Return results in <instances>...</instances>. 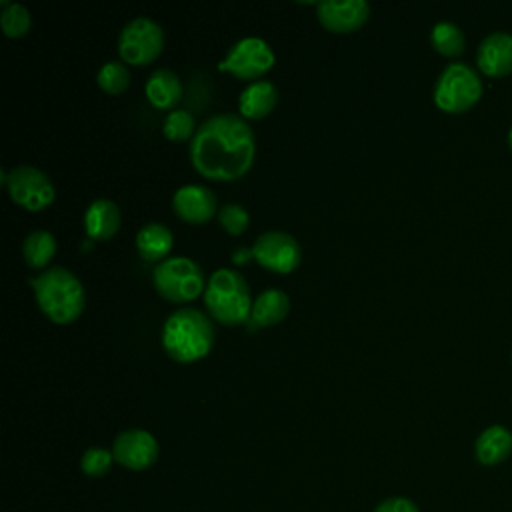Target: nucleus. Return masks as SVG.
Instances as JSON below:
<instances>
[{"label":"nucleus","instance_id":"1","mask_svg":"<svg viewBox=\"0 0 512 512\" xmlns=\"http://www.w3.org/2000/svg\"><path fill=\"white\" fill-rule=\"evenodd\" d=\"M256 138L250 124L232 112L204 120L190 142L194 170L210 180H238L254 164Z\"/></svg>","mask_w":512,"mask_h":512},{"label":"nucleus","instance_id":"2","mask_svg":"<svg viewBox=\"0 0 512 512\" xmlns=\"http://www.w3.org/2000/svg\"><path fill=\"white\" fill-rule=\"evenodd\" d=\"M214 344V324L198 308L174 310L162 326V348L176 362H196L204 358Z\"/></svg>","mask_w":512,"mask_h":512},{"label":"nucleus","instance_id":"3","mask_svg":"<svg viewBox=\"0 0 512 512\" xmlns=\"http://www.w3.org/2000/svg\"><path fill=\"white\" fill-rule=\"evenodd\" d=\"M30 284L40 310L54 324H70L82 314L86 294L80 278L72 270L52 266L32 278Z\"/></svg>","mask_w":512,"mask_h":512},{"label":"nucleus","instance_id":"4","mask_svg":"<svg viewBox=\"0 0 512 512\" xmlns=\"http://www.w3.org/2000/svg\"><path fill=\"white\" fill-rule=\"evenodd\" d=\"M252 294L246 278L230 268H218L210 274L204 288L208 314L224 326H238L250 318Z\"/></svg>","mask_w":512,"mask_h":512},{"label":"nucleus","instance_id":"5","mask_svg":"<svg viewBox=\"0 0 512 512\" xmlns=\"http://www.w3.org/2000/svg\"><path fill=\"white\" fill-rule=\"evenodd\" d=\"M152 282L164 300L176 304L194 300L206 288L204 270L188 256H168L158 262L152 272Z\"/></svg>","mask_w":512,"mask_h":512},{"label":"nucleus","instance_id":"6","mask_svg":"<svg viewBox=\"0 0 512 512\" xmlns=\"http://www.w3.org/2000/svg\"><path fill=\"white\" fill-rule=\"evenodd\" d=\"M482 96V80L466 62H450L436 78L434 104L448 114L472 108Z\"/></svg>","mask_w":512,"mask_h":512},{"label":"nucleus","instance_id":"7","mask_svg":"<svg viewBox=\"0 0 512 512\" xmlns=\"http://www.w3.org/2000/svg\"><path fill=\"white\" fill-rule=\"evenodd\" d=\"M164 48V30L150 16H136L124 24L118 36V52L126 64L154 62Z\"/></svg>","mask_w":512,"mask_h":512},{"label":"nucleus","instance_id":"8","mask_svg":"<svg viewBox=\"0 0 512 512\" xmlns=\"http://www.w3.org/2000/svg\"><path fill=\"white\" fill-rule=\"evenodd\" d=\"M2 184L6 186L10 198L30 212L44 210L56 196L50 176L30 164L14 166L8 172L2 170Z\"/></svg>","mask_w":512,"mask_h":512},{"label":"nucleus","instance_id":"9","mask_svg":"<svg viewBox=\"0 0 512 512\" xmlns=\"http://www.w3.org/2000/svg\"><path fill=\"white\" fill-rule=\"evenodd\" d=\"M276 62L274 50L270 44L258 36L240 38L226 58L218 64L220 70L234 74L240 80H258L264 76Z\"/></svg>","mask_w":512,"mask_h":512},{"label":"nucleus","instance_id":"10","mask_svg":"<svg viewBox=\"0 0 512 512\" xmlns=\"http://www.w3.org/2000/svg\"><path fill=\"white\" fill-rule=\"evenodd\" d=\"M250 256L270 272L288 274L300 266L302 248L292 234L268 230L256 238Z\"/></svg>","mask_w":512,"mask_h":512},{"label":"nucleus","instance_id":"11","mask_svg":"<svg viewBox=\"0 0 512 512\" xmlns=\"http://www.w3.org/2000/svg\"><path fill=\"white\" fill-rule=\"evenodd\" d=\"M114 460L130 470H144L158 458L156 438L142 428H128L120 432L112 446Z\"/></svg>","mask_w":512,"mask_h":512},{"label":"nucleus","instance_id":"12","mask_svg":"<svg viewBox=\"0 0 512 512\" xmlns=\"http://www.w3.org/2000/svg\"><path fill=\"white\" fill-rule=\"evenodd\" d=\"M318 22L336 34L358 30L370 16V4L364 0H322L316 2Z\"/></svg>","mask_w":512,"mask_h":512},{"label":"nucleus","instance_id":"13","mask_svg":"<svg viewBox=\"0 0 512 512\" xmlns=\"http://www.w3.org/2000/svg\"><path fill=\"white\" fill-rule=\"evenodd\" d=\"M172 210L188 224H204L216 214L218 202L208 186L186 184L174 192Z\"/></svg>","mask_w":512,"mask_h":512},{"label":"nucleus","instance_id":"14","mask_svg":"<svg viewBox=\"0 0 512 512\" xmlns=\"http://www.w3.org/2000/svg\"><path fill=\"white\" fill-rule=\"evenodd\" d=\"M478 68L492 78H500L512 72V34L504 30L490 32L482 38L476 50Z\"/></svg>","mask_w":512,"mask_h":512},{"label":"nucleus","instance_id":"15","mask_svg":"<svg viewBox=\"0 0 512 512\" xmlns=\"http://www.w3.org/2000/svg\"><path fill=\"white\" fill-rule=\"evenodd\" d=\"M120 222V208L110 198H96L84 212V230L90 240L112 238L118 232Z\"/></svg>","mask_w":512,"mask_h":512},{"label":"nucleus","instance_id":"16","mask_svg":"<svg viewBox=\"0 0 512 512\" xmlns=\"http://www.w3.org/2000/svg\"><path fill=\"white\" fill-rule=\"evenodd\" d=\"M276 102H278V88L270 80H254L238 96L240 116L260 120L274 110Z\"/></svg>","mask_w":512,"mask_h":512},{"label":"nucleus","instance_id":"17","mask_svg":"<svg viewBox=\"0 0 512 512\" xmlns=\"http://www.w3.org/2000/svg\"><path fill=\"white\" fill-rule=\"evenodd\" d=\"M512 452V432L500 424H492L480 432L474 444L476 460L484 466H496L504 462Z\"/></svg>","mask_w":512,"mask_h":512},{"label":"nucleus","instance_id":"18","mask_svg":"<svg viewBox=\"0 0 512 512\" xmlns=\"http://www.w3.org/2000/svg\"><path fill=\"white\" fill-rule=\"evenodd\" d=\"M144 92L154 108L174 110L176 102L182 98V82L174 70L158 68L148 76Z\"/></svg>","mask_w":512,"mask_h":512},{"label":"nucleus","instance_id":"19","mask_svg":"<svg viewBox=\"0 0 512 512\" xmlns=\"http://www.w3.org/2000/svg\"><path fill=\"white\" fill-rule=\"evenodd\" d=\"M290 312V298L280 288H266L262 290L250 310V322L252 326H274L282 322Z\"/></svg>","mask_w":512,"mask_h":512},{"label":"nucleus","instance_id":"20","mask_svg":"<svg viewBox=\"0 0 512 512\" xmlns=\"http://www.w3.org/2000/svg\"><path fill=\"white\" fill-rule=\"evenodd\" d=\"M172 244H174L172 230L160 222H148L136 234L138 254L148 262L166 260L168 252L172 250Z\"/></svg>","mask_w":512,"mask_h":512},{"label":"nucleus","instance_id":"21","mask_svg":"<svg viewBox=\"0 0 512 512\" xmlns=\"http://www.w3.org/2000/svg\"><path fill=\"white\" fill-rule=\"evenodd\" d=\"M56 254V238L48 230H32L22 242V256L30 268H44Z\"/></svg>","mask_w":512,"mask_h":512},{"label":"nucleus","instance_id":"22","mask_svg":"<svg viewBox=\"0 0 512 512\" xmlns=\"http://www.w3.org/2000/svg\"><path fill=\"white\" fill-rule=\"evenodd\" d=\"M430 42L442 56H458L464 52V32L450 20L436 22L430 32Z\"/></svg>","mask_w":512,"mask_h":512},{"label":"nucleus","instance_id":"23","mask_svg":"<svg viewBox=\"0 0 512 512\" xmlns=\"http://www.w3.org/2000/svg\"><path fill=\"white\" fill-rule=\"evenodd\" d=\"M0 6H2L0 22H2L4 34L8 38L24 36L30 30V26H32L30 10L24 4H20V2H8V0H2Z\"/></svg>","mask_w":512,"mask_h":512},{"label":"nucleus","instance_id":"24","mask_svg":"<svg viewBox=\"0 0 512 512\" xmlns=\"http://www.w3.org/2000/svg\"><path fill=\"white\" fill-rule=\"evenodd\" d=\"M98 86L108 94H122L130 84V70L124 62H104L96 74Z\"/></svg>","mask_w":512,"mask_h":512},{"label":"nucleus","instance_id":"25","mask_svg":"<svg viewBox=\"0 0 512 512\" xmlns=\"http://www.w3.org/2000/svg\"><path fill=\"white\" fill-rule=\"evenodd\" d=\"M162 132L168 140L172 142H182L188 140L190 136H194L196 132V122L192 112L182 110V108H174L172 112H168V116L162 122Z\"/></svg>","mask_w":512,"mask_h":512},{"label":"nucleus","instance_id":"26","mask_svg":"<svg viewBox=\"0 0 512 512\" xmlns=\"http://www.w3.org/2000/svg\"><path fill=\"white\" fill-rule=\"evenodd\" d=\"M218 222L220 226L232 234V236H238L242 234L248 224H250V214L246 212V208L242 204H236V202H228L224 206L218 208Z\"/></svg>","mask_w":512,"mask_h":512},{"label":"nucleus","instance_id":"27","mask_svg":"<svg viewBox=\"0 0 512 512\" xmlns=\"http://www.w3.org/2000/svg\"><path fill=\"white\" fill-rule=\"evenodd\" d=\"M112 460H114V454L106 448H100V446H94V448H88L82 458H80V468L88 474V476H104L110 466H112Z\"/></svg>","mask_w":512,"mask_h":512},{"label":"nucleus","instance_id":"28","mask_svg":"<svg viewBox=\"0 0 512 512\" xmlns=\"http://www.w3.org/2000/svg\"><path fill=\"white\" fill-rule=\"evenodd\" d=\"M374 512H418L416 504L408 498L402 496H394V498H386L382 500Z\"/></svg>","mask_w":512,"mask_h":512},{"label":"nucleus","instance_id":"29","mask_svg":"<svg viewBox=\"0 0 512 512\" xmlns=\"http://www.w3.org/2000/svg\"><path fill=\"white\" fill-rule=\"evenodd\" d=\"M508 144H510V148H512V128H510V132H508Z\"/></svg>","mask_w":512,"mask_h":512}]
</instances>
